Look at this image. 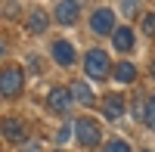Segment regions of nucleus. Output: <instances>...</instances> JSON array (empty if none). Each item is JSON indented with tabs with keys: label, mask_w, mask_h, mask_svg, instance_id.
I'll use <instances>...</instances> for the list:
<instances>
[{
	"label": "nucleus",
	"mask_w": 155,
	"mask_h": 152,
	"mask_svg": "<svg viewBox=\"0 0 155 152\" xmlns=\"http://www.w3.org/2000/svg\"><path fill=\"white\" fill-rule=\"evenodd\" d=\"M84 68H87L90 78L102 81L109 74V56H106V50H90V53L84 56Z\"/></svg>",
	"instance_id": "obj_1"
},
{
	"label": "nucleus",
	"mask_w": 155,
	"mask_h": 152,
	"mask_svg": "<svg viewBox=\"0 0 155 152\" xmlns=\"http://www.w3.org/2000/svg\"><path fill=\"white\" fill-rule=\"evenodd\" d=\"M78 3H56V22L59 25H71L74 19H78Z\"/></svg>",
	"instance_id": "obj_8"
},
{
	"label": "nucleus",
	"mask_w": 155,
	"mask_h": 152,
	"mask_svg": "<svg viewBox=\"0 0 155 152\" xmlns=\"http://www.w3.org/2000/svg\"><path fill=\"white\" fill-rule=\"evenodd\" d=\"M68 90H71V96L78 99V103H84V106H90V103H93V93H90V87H87L84 81H74Z\"/></svg>",
	"instance_id": "obj_13"
},
{
	"label": "nucleus",
	"mask_w": 155,
	"mask_h": 152,
	"mask_svg": "<svg viewBox=\"0 0 155 152\" xmlns=\"http://www.w3.org/2000/svg\"><path fill=\"white\" fill-rule=\"evenodd\" d=\"M53 59L59 62V65H71L74 62V47L68 41H56L53 44Z\"/></svg>",
	"instance_id": "obj_6"
},
{
	"label": "nucleus",
	"mask_w": 155,
	"mask_h": 152,
	"mask_svg": "<svg viewBox=\"0 0 155 152\" xmlns=\"http://www.w3.org/2000/svg\"><path fill=\"white\" fill-rule=\"evenodd\" d=\"M90 28H93L96 34H115V12L112 9H96L93 19H90Z\"/></svg>",
	"instance_id": "obj_3"
},
{
	"label": "nucleus",
	"mask_w": 155,
	"mask_h": 152,
	"mask_svg": "<svg viewBox=\"0 0 155 152\" xmlns=\"http://www.w3.org/2000/svg\"><path fill=\"white\" fill-rule=\"evenodd\" d=\"M112 44H115V50L127 53V50L134 47V31H130V28H118V31L112 34Z\"/></svg>",
	"instance_id": "obj_10"
},
{
	"label": "nucleus",
	"mask_w": 155,
	"mask_h": 152,
	"mask_svg": "<svg viewBox=\"0 0 155 152\" xmlns=\"http://www.w3.org/2000/svg\"><path fill=\"white\" fill-rule=\"evenodd\" d=\"M121 112H124V99H121L118 93L106 96V103H102V115H106V118H118Z\"/></svg>",
	"instance_id": "obj_9"
},
{
	"label": "nucleus",
	"mask_w": 155,
	"mask_h": 152,
	"mask_svg": "<svg viewBox=\"0 0 155 152\" xmlns=\"http://www.w3.org/2000/svg\"><path fill=\"white\" fill-rule=\"evenodd\" d=\"M3 137H6L9 143H22V140H25V127H22V121L6 118V121H3Z\"/></svg>",
	"instance_id": "obj_7"
},
{
	"label": "nucleus",
	"mask_w": 155,
	"mask_h": 152,
	"mask_svg": "<svg viewBox=\"0 0 155 152\" xmlns=\"http://www.w3.org/2000/svg\"><path fill=\"white\" fill-rule=\"evenodd\" d=\"M74 134L81 140V146H96L102 140V131H99V124L93 118H78L74 121Z\"/></svg>",
	"instance_id": "obj_2"
},
{
	"label": "nucleus",
	"mask_w": 155,
	"mask_h": 152,
	"mask_svg": "<svg viewBox=\"0 0 155 152\" xmlns=\"http://www.w3.org/2000/svg\"><path fill=\"white\" fill-rule=\"evenodd\" d=\"M115 81H118V84H134L137 81L134 62H118V68H115Z\"/></svg>",
	"instance_id": "obj_11"
},
{
	"label": "nucleus",
	"mask_w": 155,
	"mask_h": 152,
	"mask_svg": "<svg viewBox=\"0 0 155 152\" xmlns=\"http://www.w3.org/2000/svg\"><path fill=\"white\" fill-rule=\"evenodd\" d=\"M152 78H155V62H152Z\"/></svg>",
	"instance_id": "obj_19"
},
{
	"label": "nucleus",
	"mask_w": 155,
	"mask_h": 152,
	"mask_svg": "<svg viewBox=\"0 0 155 152\" xmlns=\"http://www.w3.org/2000/svg\"><path fill=\"white\" fill-rule=\"evenodd\" d=\"M121 9H124V16H134V9H137V3H124Z\"/></svg>",
	"instance_id": "obj_18"
},
{
	"label": "nucleus",
	"mask_w": 155,
	"mask_h": 152,
	"mask_svg": "<svg viewBox=\"0 0 155 152\" xmlns=\"http://www.w3.org/2000/svg\"><path fill=\"white\" fill-rule=\"evenodd\" d=\"M28 152H37V146H31V149H28Z\"/></svg>",
	"instance_id": "obj_20"
},
{
	"label": "nucleus",
	"mask_w": 155,
	"mask_h": 152,
	"mask_svg": "<svg viewBox=\"0 0 155 152\" xmlns=\"http://www.w3.org/2000/svg\"><path fill=\"white\" fill-rule=\"evenodd\" d=\"M47 106L53 112H68L71 109V90L68 87H53V90L47 93Z\"/></svg>",
	"instance_id": "obj_4"
},
{
	"label": "nucleus",
	"mask_w": 155,
	"mask_h": 152,
	"mask_svg": "<svg viewBox=\"0 0 155 152\" xmlns=\"http://www.w3.org/2000/svg\"><path fill=\"white\" fill-rule=\"evenodd\" d=\"M56 140H59V143H68V140H71V127H62Z\"/></svg>",
	"instance_id": "obj_17"
},
{
	"label": "nucleus",
	"mask_w": 155,
	"mask_h": 152,
	"mask_svg": "<svg viewBox=\"0 0 155 152\" xmlns=\"http://www.w3.org/2000/svg\"><path fill=\"white\" fill-rule=\"evenodd\" d=\"M106 152H130V146H127L124 140H112V143L106 146Z\"/></svg>",
	"instance_id": "obj_16"
},
{
	"label": "nucleus",
	"mask_w": 155,
	"mask_h": 152,
	"mask_svg": "<svg viewBox=\"0 0 155 152\" xmlns=\"http://www.w3.org/2000/svg\"><path fill=\"white\" fill-rule=\"evenodd\" d=\"M28 31H31V34H44V31H47V12H44V9H31V16H28Z\"/></svg>",
	"instance_id": "obj_12"
},
{
	"label": "nucleus",
	"mask_w": 155,
	"mask_h": 152,
	"mask_svg": "<svg viewBox=\"0 0 155 152\" xmlns=\"http://www.w3.org/2000/svg\"><path fill=\"white\" fill-rule=\"evenodd\" d=\"M143 118H146L149 127H155V93L149 96V106H146V115H143Z\"/></svg>",
	"instance_id": "obj_15"
},
{
	"label": "nucleus",
	"mask_w": 155,
	"mask_h": 152,
	"mask_svg": "<svg viewBox=\"0 0 155 152\" xmlns=\"http://www.w3.org/2000/svg\"><path fill=\"white\" fill-rule=\"evenodd\" d=\"M0 87H3V96H16L22 87V71L19 68H6L3 78H0Z\"/></svg>",
	"instance_id": "obj_5"
},
{
	"label": "nucleus",
	"mask_w": 155,
	"mask_h": 152,
	"mask_svg": "<svg viewBox=\"0 0 155 152\" xmlns=\"http://www.w3.org/2000/svg\"><path fill=\"white\" fill-rule=\"evenodd\" d=\"M143 34H155V12H146V16H143Z\"/></svg>",
	"instance_id": "obj_14"
}]
</instances>
